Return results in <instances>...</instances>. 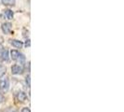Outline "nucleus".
I'll return each instance as SVG.
<instances>
[{
	"mask_svg": "<svg viewBox=\"0 0 124 112\" xmlns=\"http://www.w3.org/2000/svg\"><path fill=\"white\" fill-rule=\"evenodd\" d=\"M9 89V80L8 78H1L0 80V92L2 93H5Z\"/></svg>",
	"mask_w": 124,
	"mask_h": 112,
	"instance_id": "obj_1",
	"label": "nucleus"
},
{
	"mask_svg": "<svg viewBox=\"0 0 124 112\" xmlns=\"http://www.w3.org/2000/svg\"><path fill=\"white\" fill-rule=\"evenodd\" d=\"M11 73L13 75H21L23 73V66L21 64H13L11 66Z\"/></svg>",
	"mask_w": 124,
	"mask_h": 112,
	"instance_id": "obj_2",
	"label": "nucleus"
},
{
	"mask_svg": "<svg viewBox=\"0 0 124 112\" xmlns=\"http://www.w3.org/2000/svg\"><path fill=\"white\" fill-rule=\"evenodd\" d=\"M11 24L10 23H4L2 26H1V28H2V31L3 33L5 34V35H8V34H10V32H11Z\"/></svg>",
	"mask_w": 124,
	"mask_h": 112,
	"instance_id": "obj_3",
	"label": "nucleus"
},
{
	"mask_svg": "<svg viewBox=\"0 0 124 112\" xmlns=\"http://www.w3.org/2000/svg\"><path fill=\"white\" fill-rule=\"evenodd\" d=\"M0 60L3 63L8 62V50L5 49L2 50V52L0 53Z\"/></svg>",
	"mask_w": 124,
	"mask_h": 112,
	"instance_id": "obj_4",
	"label": "nucleus"
},
{
	"mask_svg": "<svg viewBox=\"0 0 124 112\" xmlns=\"http://www.w3.org/2000/svg\"><path fill=\"white\" fill-rule=\"evenodd\" d=\"M17 99H18L19 102L23 103V102H25L26 99H27V95H26V93H25L24 92L20 91V92H18V93H17Z\"/></svg>",
	"mask_w": 124,
	"mask_h": 112,
	"instance_id": "obj_5",
	"label": "nucleus"
},
{
	"mask_svg": "<svg viewBox=\"0 0 124 112\" xmlns=\"http://www.w3.org/2000/svg\"><path fill=\"white\" fill-rule=\"evenodd\" d=\"M9 41H10V44L12 45L14 48H16V49H22L23 46V42L20 41V40H17V39H11Z\"/></svg>",
	"mask_w": 124,
	"mask_h": 112,
	"instance_id": "obj_6",
	"label": "nucleus"
},
{
	"mask_svg": "<svg viewBox=\"0 0 124 112\" xmlns=\"http://www.w3.org/2000/svg\"><path fill=\"white\" fill-rule=\"evenodd\" d=\"M17 62L21 64V65H24V64H25V56H24V54H23V53H20L19 54V57H18V59L16 60Z\"/></svg>",
	"mask_w": 124,
	"mask_h": 112,
	"instance_id": "obj_7",
	"label": "nucleus"
},
{
	"mask_svg": "<svg viewBox=\"0 0 124 112\" xmlns=\"http://www.w3.org/2000/svg\"><path fill=\"white\" fill-rule=\"evenodd\" d=\"M19 54H20V52L17 50H12L10 51V55H11L10 57H11V59H12L13 61H16L18 59Z\"/></svg>",
	"mask_w": 124,
	"mask_h": 112,
	"instance_id": "obj_8",
	"label": "nucleus"
},
{
	"mask_svg": "<svg viewBox=\"0 0 124 112\" xmlns=\"http://www.w3.org/2000/svg\"><path fill=\"white\" fill-rule=\"evenodd\" d=\"M2 4L5 6H14L15 5V0H1Z\"/></svg>",
	"mask_w": 124,
	"mask_h": 112,
	"instance_id": "obj_9",
	"label": "nucleus"
},
{
	"mask_svg": "<svg viewBox=\"0 0 124 112\" xmlns=\"http://www.w3.org/2000/svg\"><path fill=\"white\" fill-rule=\"evenodd\" d=\"M4 13H5L6 17L8 19V20H11V19L13 18V12L10 9H5V10H4Z\"/></svg>",
	"mask_w": 124,
	"mask_h": 112,
	"instance_id": "obj_10",
	"label": "nucleus"
},
{
	"mask_svg": "<svg viewBox=\"0 0 124 112\" xmlns=\"http://www.w3.org/2000/svg\"><path fill=\"white\" fill-rule=\"evenodd\" d=\"M6 73H7V67L5 65H3V64H0V78L4 77Z\"/></svg>",
	"mask_w": 124,
	"mask_h": 112,
	"instance_id": "obj_11",
	"label": "nucleus"
},
{
	"mask_svg": "<svg viewBox=\"0 0 124 112\" xmlns=\"http://www.w3.org/2000/svg\"><path fill=\"white\" fill-rule=\"evenodd\" d=\"M25 79H26L25 80H26V84H27V87L29 88V87H30V85H31V83H30V75H28V76H27V77H26Z\"/></svg>",
	"mask_w": 124,
	"mask_h": 112,
	"instance_id": "obj_12",
	"label": "nucleus"
},
{
	"mask_svg": "<svg viewBox=\"0 0 124 112\" xmlns=\"http://www.w3.org/2000/svg\"><path fill=\"white\" fill-rule=\"evenodd\" d=\"M3 112H17V110L14 107H8V108H7L6 110H4Z\"/></svg>",
	"mask_w": 124,
	"mask_h": 112,
	"instance_id": "obj_13",
	"label": "nucleus"
},
{
	"mask_svg": "<svg viewBox=\"0 0 124 112\" xmlns=\"http://www.w3.org/2000/svg\"><path fill=\"white\" fill-rule=\"evenodd\" d=\"M4 101H5V97H4L3 93L0 92V103H3Z\"/></svg>",
	"mask_w": 124,
	"mask_h": 112,
	"instance_id": "obj_14",
	"label": "nucleus"
},
{
	"mask_svg": "<svg viewBox=\"0 0 124 112\" xmlns=\"http://www.w3.org/2000/svg\"><path fill=\"white\" fill-rule=\"evenodd\" d=\"M21 112H31V110H30L29 107H23V108L21 110Z\"/></svg>",
	"mask_w": 124,
	"mask_h": 112,
	"instance_id": "obj_15",
	"label": "nucleus"
},
{
	"mask_svg": "<svg viewBox=\"0 0 124 112\" xmlns=\"http://www.w3.org/2000/svg\"><path fill=\"white\" fill-rule=\"evenodd\" d=\"M25 46H26V47H29V46H30V39H27V40H26Z\"/></svg>",
	"mask_w": 124,
	"mask_h": 112,
	"instance_id": "obj_16",
	"label": "nucleus"
},
{
	"mask_svg": "<svg viewBox=\"0 0 124 112\" xmlns=\"http://www.w3.org/2000/svg\"><path fill=\"white\" fill-rule=\"evenodd\" d=\"M4 50V48H3V46H2V45H1V43H0V53H1V52H2V50Z\"/></svg>",
	"mask_w": 124,
	"mask_h": 112,
	"instance_id": "obj_17",
	"label": "nucleus"
}]
</instances>
